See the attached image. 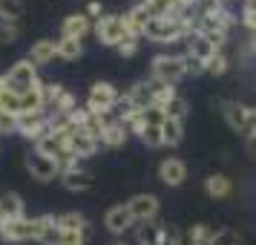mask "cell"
<instances>
[{
  "instance_id": "30",
  "label": "cell",
  "mask_w": 256,
  "mask_h": 245,
  "mask_svg": "<svg viewBox=\"0 0 256 245\" xmlns=\"http://www.w3.org/2000/svg\"><path fill=\"white\" fill-rule=\"evenodd\" d=\"M40 93H44V107H46V113H49L52 107L58 104L60 95L66 93V87H64V84H58V81H49V84H44V87H40Z\"/></svg>"
},
{
  "instance_id": "31",
  "label": "cell",
  "mask_w": 256,
  "mask_h": 245,
  "mask_svg": "<svg viewBox=\"0 0 256 245\" xmlns=\"http://www.w3.org/2000/svg\"><path fill=\"white\" fill-rule=\"evenodd\" d=\"M24 0H0V21H20Z\"/></svg>"
},
{
  "instance_id": "20",
  "label": "cell",
  "mask_w": 256,
  "mask_h": 245,
  "mask_svg": "<svg viewBox=\"0 0 256 245\" xmlns=\"http://www.w3.org/2000/svg\"><path fill=\"white\" fill-rule=\"evenodd\" d=\"M124 95L132 101V107H136L138 113H141V110H147V107H156V101H152V81H150V78H147V81H136Z\"/></svg>"
},
{
  "instance_id": "19",
  "label": "cell",
  "mask_w": 256,
  "mask_h": 245,
  "mask_svg": "<svg viewBox=\"0 0 256 245\" xmlns=\"http://www.w3.org/2000/svg\"><path fill=\"white\" fill-rule=\"evenodd\" d=\"M26 58L32 61L35 67L52 64V61L58 58V49H55V41H52V38H40V41H35V44L29 47V55H26Z\"/></svg>"
},
{
  "instance_id": "29",
  "label": "cell",
  "mask_w": 256,
  "mask_h": 245,
  "mask_svg": "<svg viewBox=\"0 0 256 245\" xmlns=\"http://www.w3.org/2000/svg\"><path fill=\"white\" fill-rule=\"evenodd\" d=\"M210 245H242V233L236 228H216L210 236Z\"/></svg>"
},
{
  "instance_id": "1",
  "label": "cell",
  "mask_w": 256,
  "mask_h": 245,
  "mask_svg": "<svg viewBox=\"0 0 256 245\" xmlns=\"http://www.w3.org/2000/svg\"><path fill=\"white\" fill-rule=\"evenodd\" d=\"M49 213L40 216H20V219H6L0 222V239L3 242H40V233L46 228Z\"/></svg>"
},
{
  "instance_id": "16",
  "label": "cell",
  "mask_w": 256,
  "mask_h": 245,
  "mask_svg": "<svg viewBox=\"0 0 256 245\" xmlns=\"http://www.w3.org/2000/svg\"><path fill=\"white\" fill-rule=\"evenodd\" d=\"M150 21V15L147 9L141 6V3H132V9L124 12V29H127V38H136V41H144V26Z\"/></svg>"
},
{
  "instance_id": "15",
  "label": "cell",
  "mask_w": 256,
  "mask_h": 245,
  "mask_svg": "<svg viewBox=\"0 0 256 245\" xmlns=\"http://www.w3.org/2000/svg\"><path fill=\"white\" fill-rule=\"evenodd\" d=\"M130 139V133L127 127L121 124V121H116V118H110L104 124V130H101V147H106V150H118V147H124Z\"/></svg>"
},
{
  "instance_id": "14",
  "label": "cell",
  "mask_w": 256,
  "mask_h": 245,
  "mask_svg": "<svg viewBox=\"0 0 256 245\" xmlns=\"http://www.w3.org/2000/svg\"><path fill=\"white\" fill-rule=\"evenodd\" d=\"M92 32V21L84 12H72L60 21V38H75V41H84V38Z\"/></svg>"
},
{
  "instance_id": "34",
  "label": "cell",
  "mask_w": 256,
  "mask_h": 245,
  "mask_svg": "<svg viewBox=\"0 0 256 245\" xmlns=\"http://www.w3.org/2000/svg\"><path fill=\"white\" fill-rule=\"evenodd\" d=\"M20 38V21H0V44H14Z\"/></svg>"
},
{
  "instance_id": "32",
  "label": "cell",
  "mask_w": 256,
  "mask_h": 245,
  "mask_svg": "<svg viewBox=\"0 0 256 245\" xmlns=\"http://www.w3.org/2000/svg\"><path fill=\"white\" fill-rule=\"evenodd\" d=\"M228 70H230V58H228L224 52H216V55L208 61V67H204V72H208V75H213V78H222Z\"/></svg>"
},
{
  "instance_id": "25",
  "label": "cell",
  "mask_w": 256,
  "mask_h": 245,
  "mask_svg": "<svg viewBox=\"0 0 256 245\" xmlns=\"http://www.w3.org/2000/svg\"><path fill=\"white\" fill-rule=\"evenodd\" d=\"M162 139L164 147H178L184 139V121H173V118H164L162 124Z\"/></svg>"
},
{
  "instance_id": "12",
  "label": "cell",
  "mask_w": 256,
  "mask_h": 245,
  "mask_svg": "<svg viewBox=\"0 0 256 245\" xmlns=\"http://www.w3.org/2000/svg\"><path fill=\"white\" fill-rule=\"evenodd\" d=\"M66 147H70V153L81 162V159H90V156L98 153L101 141L92 139V136H90V133H84V130H72L70 136H66Z\"/></svg>"
},
{
  "instance_id": "28",
  "label": "cell",
  "mask_w": 256,
  "mask_h": 245,
  "mask_svg": "<svg viewBox=\"0 0 256 245\" xmlns=\"http://www.w3.org/2000/svg\"><path fill=\"white\" fill-rule=\"evenodd\" d=\"M162 110H164V116H167V118H173V121H184L190 107H187V98L176 95V98H170V101L162 107Z\"/></svg>"
},
{
  "instance_id": "39",
  "label": "cell",
  "mask_w": 256,
  "mask_h": 245,
  "mask_svg": "<svg viewBox=\"0 0 256 245\" xmlns=\"http://www.w3.org/2000/svg\"><path fill=\"white\" fill-rule=\"evenodd\" d=\"M116 49H118V55H121V58H136V55H138V49H141V41L127 38V41H121Z\"/></svg>"
},
{
  "instance_id": "35",
  "label": "cell",
  "mask_w": 256,
  "mask_h": 245,
  "mask_svg": "<svg viewBox=\"0 0 256 245\" xmlns=\"http://www.w3.org/2000/svg\"><path fill=\"white\" fill-rule=\"evenodd\" d=\"M58 239H60V228H58V222H55V213H49L46 228L40 233V245H58Z\"/></svg>"
},
{
  "instance_id": "3",
  "label": "cell",
  "mask_w": 256,
  "mask_h": 245,
  "mask_svg": "<svg viewBox=\"0 0 256 245\" xmlns=\"http://www.w3.org/2000/svg\"><path fill=\"white\" fill-rule=\"evenodd\" d=\"M150 78L158 84H176L187 78V70H184V58H182V52L178 55H170V52H162V55H156L150 61Z\"/></svg>"
},
{
  "instance_id": "24",
  "label": "cell",
  "mask_w": 256,
  "mask_h": 245,
  "mask_svg": "<svg viewBox=\"0 0 256 245\" xmlns=\"http://www.w3.org/2000/svg\"><path fill=\"white\" fill-rule=\"evenodd\" d=\"M55 49H58V58L72 64L84 55V41H75V38H58L55 41Z\"/></svg>"
},
{
  "instance_id": "6",
  "label": "cell",
  "mask_w": 256,
  "mask_h": 245,
  "mask_svg": "<svg viewBox=\"0 0 256 245\" xmlns=\"http://www.w3.org/2000/svg\"><path fill=\"white\" fill-rule=\"evenodd\" d=\"M92 32L98 38V44L101 47H112L116 49L121 41H127V29H124V15H101L98 21L92 24Z\"/></svg>"
},
{
  "instance_id": "23",
  "label": "cell",
  "mask_w": 256,
  "mask_h": 245,
  "mask_svg": "<svg viewBox=\"0 0 256 245\" xmlns=\"http://www.w3.org/2000/svg\"><path fill=\"white\" fill-rule=\"evenodd\" d=\"M0 113L3 116H14V118L20 116V95L6 87L3 75H0Z\"/></svg>"
},
{
  "instance_id": "46",
  "label": "cell",
  "mask_w": 256,
  "mask_h": 245,
  "mask_svg": "<svg viewBox=\"0 0 256 245\" xmlns=\"http://www.w3.org/2000/svg\"><path fill=\"white\" fill-rule=\"evenodd\" d=\"M224 3H230V0H224Z\"/></svg>"
},
{
  "instance_id": "43",
  "label": "cell",
  "mask_w": 256,
  "mask_h": 245,
  "mask_svg": "<svg viewBox=\"0 0 256 245\" xmlns=\"http://www.w3.org/2000/svg\"><path fill=\"white\" fill-rule=\"evenodd\" d=\"M86 18H90V21H98V18H101V15H104V6H101V0H90V3H86Z\"/></svg>"
},
{
  "instance_id": "44",
  "label": "cell",
  "mask_w": 256,
  "mask_h": 245,
  "mask_svg": "<svg viewBox=\"0 0 256 245\" xmlns=\"http://www.w3.org/2000/svg\"><path fill=\"white\" fill-rule=\"evenodd\" d=\"M244 150H248V156H254V159H256V133L244 139Z\"/></svg>"
},
{
  "instance_id": "4",
  "label": "cell",
  "mask_w": 256,
  "mask_h": 245,
  "mask_svg": "<svg viewBox=\"0 0 256 245\" xmlns=\"http://www.w3.org/2000/svg\"><path fill=\"white\" fill-rule=\"evenodd\" d=\"M3 81H6V87H9L12 93L24 95V93H29L40 78H38L35 64H32L29 58H20V61H14L12 67H9V72H3Z\"/></svg>"
},
{
  "instance_id": "9",
  "label": "cell",
  "mask_w": 256,
  "mask_h": 245,
  "mask_svg": "<svg viewBox=\"0 0 256 245\" xmlns=\"http://www.w3.org/2000/svg\"><path fill=\"white\" fill-rule=\"evenodd\" d=\"M49 133V118L46 113H26V116H18V136H24L35 144L40 136Z\"/></svg>"
},
{
  "instance_id": "17",
  "label": "cell",
  "mask_w": 256,
  "mask_h": 245,
  "mask_svg": "<svg viewBox=\"0 0 256 245\" xmlns=\"http://www.w3.org/2000/svg\"><path fill=\"white\" fill-rule=\"evenodd\" d=\"M20 216H26L24 196H20V193H14V190H3V193H0V222L20 219Z\"/></svg>"
},
{
  "instance_id": "22",
  "label": "cell",
  "mask_w": 256,
  "mask_h": 245,
  "mask_svg": "<svg viewBox=\"0 0 256 245\" xmlns=\"http://www.w3.org/2000/svg\"><path fill=\"white\" fill-rule=\"evenodd\" d=\"M40 87H44V81H38L29 93L20 95V116H26V113H46V107H44V93H40Z\"/></svg>"
},
{
  "instance_id": "37",
  "label": "cell",
  "mask_w": 256,
  "mask_h": 245,
  "mask_svg": "<svg viewBox=\"0 0 256 245\" xmlns=\"http://www.w3.org/2000/svg\"><path fill=\"white\" fill-rule=\"evenodd\" d=\"M141 116H144V124L147 127H162L164 118H167L162 107H147V110H141Z\"/></svg>"
},
{
  "instance_id": "13",
  "label": "cell",
  "mask_w": 256,
  "mask_h": 245,
  "mask_svg": "<svg viewBox=\"0 0 256 245\" xmlns=\"http://www.w3.org/2000/svg\"><path fill=\"white\" fill-rule=\"evenodd\" d=\"M132 225H136V222H132V216H130L127 205H112V208L104 213V228L112 233V236H124Z\"/></svg>"
},
{
  "instance_id": "2",
  "label": "cell",
  "mask_w": 256,
  "mask_h": 245,
  "mask_svg": "<svg viewBox=\"0 0 256 245\" xmlns=\"http://www.w3.org/2000/svg\"><path fill=\"white\" fill-rule=\"evenodd\" d=\"M216 104L222 107V116H224L230 130L242 133L244 139L256 133V107L242 104V101H230V98H219Z\"/></svg>"
},
{
  "instance_id": "41",
  "label": "cell",
  "mask_w": 256,
  "mask_h": 245,
  "mask_svg": "<svg viewBox=\"0 0 256 245\" xmlns=\"http://www.w3.org/2000/svg\"><path fill=\"white\" fill-rule=\"evenodd\" d=\"M182 58H184L187 75H204V64H202V61H196L193 55H187V52H182Z\"/></svg>"
},
{
  "instance_id": "33",
  "label": "cell",
  "mask_w": 256,
  "mask_h": 245,
  "mask_svg": "<svg viewBox=\"0 0 256 245\" xmlns=\"http://www.w3.org/2000/svg\"><path fill=\"white\" fill-rule=\"evenodd\" d=\"M152 81V78H150ZM176 87H170V84H158V81H152V101H156V107H164L170 98H176Z\"/></svg>"
},
{
  "instance_id": "27",
  "label": "cell",
  "mask_w": 256,
  "mask_h": 245,
  "mask_svg": "<svg viewBox=\"0 0 256 245\" xmlns=\"http://www.w3.org/2000/svg\"><path fill=\"white\" fill-rule=\"evenodd\" d=\"M136 242L138 245H158L162 242V225L158 222H141L136 231Z\"/></svg>"
},
{
  "instance_id": "7",
  "label": "cell",
  "mask_w": 256,
  "mask_h": 245,
  "mask_svg": "<svg viewBox=\"0 0 256 245\" xmlns=\"http://www.w3.org/2000/svg\"><path fill=\"white\" fill-rule=\"evenodd\" d=\"M26 170H29V176H32L35 182H55V179H60L58 162L49 159V156H44V153H38L35 147L26 153Z\"/></svg>"
},
{
  "instance_id": "21",
  "label": "cell",
  "mask_w": 256,
  "mask_h": 245,
  "mask_svg": "<svg viewBox=\"0 0 256 245\" xmlns=\"http://www.w3.org/2000/svg\"><path fill=\"white\" fill-rule=\"evenodd\" d=\"M204 193H208L210 199H228V196L233 193L230 176H224V173H210L208 179H204Z\"/></svg>"
},
{
  "instance_id": "26",
  "label": "cell",
  "mask_w": 256,
  "mask_h": 245,
  "mask_svg": "<svg viewBox=\"0 0 256 245\" xmlns=\"http://www.w3.org/2000/svg\"><path fill=\"white\" fill-rule=\"evenodd\" d=\"M55 222H58L60 233H64V231H84V233H86V216H84V213H78V210L58 213V216H55Z\"/></svg>"
},
{
  "instance_id": "8",
  "label": "cell",
  "mask_w": 256,
  "mask_h": 245,
  "mask_svg": "<svg viewBox=\"0 0 256 245\" xmlns=\"http://www.w3.org/2000/svg\"><path fill=\"white\" fill-rule=\"evenodd\" d=\"M124 205H127L130 216H132L136 225H141V222H156V216H158V196L156 193H136Z\"/></svg>"
},
{
  "instance_id": "10",
  "label": "cell",
  "mask_w": 256,
  "mask_h": 245,
  "mask_svg": "<svg viewBox=\"0 0 256 245\" xmlns=\"http://www.w3.org/2000/svg\"><path fill=\"white\" fill-rule=\"evenodd\" d=\"M60 185L66 190H72V193H84V190H92L95 187V173L81 167V164H75V167L60 173Z\"/></svg>"
},
{
  "instance_id": "45",
  "label": "cell",
  "mask_w": 256,
  "mask_h": 245,
  "mask_svg": "<svg viewBox=\"0 0 256 245\" xmlns=\"http://www.w3.org/2000/svg\"><path fill=\"white\" fill-rule=\"evenodd\" d=\"M110 245H127V242H124V239H116V242H110Z\"/></svg>"
},
{
  "instance_id": "11",
  "label": "cell",
  "mask_w": 256,
  "mask_h": 245,
  "mask_svg": "<svg viewBox=\"0 0 256 245\" xmlns=\"http://www.w3.org/2000/svg\"><path fill=\"white\" fill-rule=\"evenodd\" d=\"M158 179H162L167 187H182L187 182V164L178 159V156H167L158 164Z\"/></svg>"
},
{
  "instance_id": "5",
  "label": "cell",
  "mask_w": 256,
  "mask_h": 245,
  "mask_svg": "<svg viewBox=\"0 0 256 245\" xmlns=\"http://www.w3.org/2000/svg\"><path fill=\"white\" fill-rule=\"evenodd\" d=\"M118 87L110 81H95L92 87H90V93H86V110L92 113V116H110L112 113V107H116L118 101Z\"/></svg>"
},
{
  "instance_id": "38",
  "label": "cell",
  "mask_w": 256,
  "mask_h": 245,
  "mask_svg": "<svg viewBox=\"0 0 256 245\" xmlns=\"http://www.w3.org/2000/svg\"><path fill=\"white\" fill-rule=\"evenodd\" d=\"M162 245H184V233L173 225H162Z\"/></svg>"
},
{
  "instance_id": "40",
  "label": "cell",
  "mask_w": 256,
  "mask_h": 245,
  "mask_svg": "<svg viewBox=\"0 0 256 245\" xmlns=\"http://www.w3.org/2000/svg\"><path fill=\"white\" fill-rule=\"evenodd\" d=\"M84 242H86V233L84 231H64L58 239V245H84Z\"/></svg>"
},
{
  "instance_id": "36",
  "label": "cell",
  "mask_w": 256,
  "mask_h": 245,
  "mask_svg": "<svg viewBox=\"0 0 256 245\" xmlns=\"http://www.w3.org/2000/svg\"><path fill=\"white\" fill-rule=\"evenodd\" d=\"M144 147H164V139H162V127H144V133L138 136Z\"/></svg>"
},
{
  "instance_id": "42",
  "label": "cell",
  "mask_w": 256,
  "mask_h": 245,
  "mask_svg": "<svg viewBox=\"0 0 256 245\" xmlns=\"http://www.w3.org/2000/svg\"><path fill=\"white\" fill-rule=\"evenodd\" d=\"M18 133V118L0 113V136H14Z\"/></svg>"
},
{
  "instance_id": "18",
  "label": "cell",
  "mask_w": 256,
  "mask_h": 245,
  "mask_svg": "<svg viewBox=\"0 0 256 245\" xmlns=\"http://www.w3.org/2000/svg\"><path fill=\"white\" fill-rule=\"evenodd\" d=\"M184 44H187V55H193L196 61H202L204 67H208V61L216 55V47H213V44H210L202 32H190Z\"/></svg>"
}]
</instances>
